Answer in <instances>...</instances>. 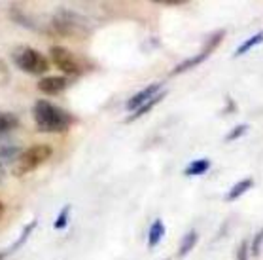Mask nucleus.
I'll return each mask as SVG.
<instances>
[{"mask_svg":"<svg viewBox=\"0 0 263 260\" xmlns=\"http://www.w3.org/2000/svg\"><path fill=\"white\" fill-rule=\"evenodd\" d=\"M32 118H34L36 129L42 133H63L68 131L74 124V116L59 105L40 99L32 107Z\"/></svg>","mask_w":263,"mask_h":260,"instance_id":"1","label":"nucleus"},{"mask_svg":"<svg viewBox=\"0 0 263 260\" xmlns=\"http://www.w3.org/2000/svg\"><path fill=\"white\" fill-rule=\"evenodd\" d=\"M51 29L57 37L66 38H85L91 32L87 21L70 10H59L55 13V18L51 19Z\"/></svg>","mask_w":263,"mask_h":260,"instance_id":"2","label":"nucleus"},{"mask_svg":"<svg viewBox=\"0 0 263 260\" xmlns=\"http://www.w3.org/2000/svg\"><path fill=\"white\" fill-rule=\"evenodd\" d=\"M12 59L19 71H23L27 74H34V76L48 73L49 68L48 57L40 54L38 49L30 48V46H19V48H15L12 54Z\"/></svg>","mask_w":263,"mask_h":260,"instance_id":"3","label":"nucleus"},{"mask_svg":"<svg viewBox=\"0 0 263 260\" xmlns=\"http://www.w3.org/2000/svg\"><path fill=\"white\" fill-rule=\"evenodd\" d=\"M53 154V148L49 145H32L23 150L15 164V175H29L40 165H44Z\"/></svg>","mask_w":263,"mask_h":260,"instance_id":"4","label":"nucleus"},{"mask_svg":"<svg viewBox=\"0 0 263 260\" xmlns=\"http://www.w3.org/2000/svg\"><path fill=\"white\" fill-rule=\"evenodd\" d=\"M49 57L55 67L63 71L66 76H80L84 73V63L80 61L78 55H74L70 49L63 46H51L49 48Z\"/></svg>","mask_w":263,"mask_h":260,"instance_id":"5","label":"nucleus"},{"mask_svg":"<svg viewBox=\"0 0 263 260\" xmlns=\"http://www.w3.org/2000/svg\"><path fill=\"white\" fill-rule=\"evenodd\" d=\"M223 37H226V30H218V32H214V34H212V38L209 40V44L203 48V51H199L197 55H193V57H190V59L182 61L180 65H176V67H174V71H173V74H182V73H185V71H190V68L197 67V65H203V61L209 59V55L212 54L216 46L223 40Z\"/></svg>","mask_w":263,"mask_h":260,"instance_id":"6","label":"nucleus"},{"mask_svg":"<svg viewBox=\"0 0 263 260\" xmlns=\"http://www.w3.org/2000/svg\"><path fill=\"white\" fill-rule=\"evenodd\" d=\"M161 91V84H149V85H146L144 90H140V91H137L135 95L127 101V105H125V109L129 110V112H137L142 105H146L148 101H152L154 97L157 95Z\"/></svg>","mask_w":263,"mask_h":260,"instance_id":"7","label":"nucleus"},{"mask_svg":"<svg viewBox=\"0 0 263 260\" xmlns=\"http://www.w3.org/2000/svg\"><path fill=\"white\" fill-rule=\"evenodd\" d=\"M70 85V80L66 76H46L38 82V90L46 95H57L61 91H65Z\"/></svg>","mask_w":263,"mask_h":260,"instance_id":"8","label":"nucleus"},{"mask_svg":"<svg viewBox=\"0 0 263 260\" xmlns=\"http://www.w3.org/2000/svg\"><path fill=\"white\" fill-rule=\"evenodd\" d=\"M165 232H167V228H165V222L161 218L154 220L148 232V247H157L163 237H165Z\"/></svg>","mask_w":263,"mask_h":260,"instance_id":"9","label":"nucleus"},{"mask_svg":"<svg viewBox=\"0 0 263 260\" xmlns=\"http://www.w3.org/2000/svg\"><path fill=\"white\" fill-rule=\"evenodd\" d=\"M34 228H36V220H32V222L27 224V226H25V230H23V234H21V236H19L17 239H15V241H13L12 245H10V249H4V251L0 253V260L4 258V256H10L12 253H15V251H17V249L21 247V245H23V243L27 241V239H29L30 234H32V230H34Z\"/></svg>","mask_w":263,"mask_h":260,"instance_id":"10","label":"nucleus"},{"mask_svg":"<svg viewBox=\"0 0 263 260\" xmlns=\"http://www.w3.org/2000/svg\"><path fill=\"white\" fill-rule=\"evenodd\" d=\"M254 186V179H242V181H239L237 184H233L231 186V190L228 192V196H226V201H235V200H239L242 194H246L250 188Z\"/></svg>","mask_w":263,"mask_h":260,"instance_id":"11","label":"nucleus"},{"mask_svg":"<svg viewBox=\"0 0 263 260\" xmlns=\"http://www.w3.org/2000/svg\"><path fill=\"white\" fill-rule=\"evenodd\" d=\"M210 160L206 158H199V160H193L192 164L187 165L184 169V175L185 177H199V175H204L206 171L210 169Z\"/></svg>","mask_w":263,"mask_h":260,"instance_id":"12","label":"nucleus"},{"mask_svg":"<svg viewBox=\"0 0 263 260\" xmlns=\"http://www.w3.org/2000/svg\"><path fill=\"white\" fill-rule=\"evenodd\" d=\"M165 95H167V91H159V93H157V95L154 97V99H152V101H148V103H146V105H142V107H140V109H138L137 112H133V114H131V118H129V122H135V120H138V118H140V116L148 114L149 110L154 109V107H156V105H159V103H161L163 99H165Z\"/></svg>","mask_w":263,"mask_h":260,"instance_id":"13","label":"nucleus"},{"mask_svg":"<svg viewBox=\"0 0 263 260\" xmlns=\"http://www.w3.org/2000/svg\"><path fill=\"white\" fill-rule=\"evenodd\" d=\"M197 239H199V234L197 230H190L182 237V241H180V249H178V256H185V254L190 253L195 245H197Z\"/></svg>","mask_w":263,"mask_h":260,"instance_id":"14","label":"nucleus"},{"mask_svg":"<svg viewBox=\"0 0 263 260\" xmlns=\"http://www.w3.org/2000/svg\"><path fill=\"white\" fill-rule=\"evenodd\" d=\"M263 42V32H256V34H252L250 38H246L245 42L240 44L239 48L235 49V57H240V55H245L246 51H250L252 48H256V46H259V44Z\"/></svg>","mask_w":263,"mask_h":260,"instance_id":"15","label":"nucleus"},{"mask_svg":"<svg viewBox=\"0 0 263 260\" xmlns=\"http://www.w3.org/2000/svg\"><path fill=\"white\" fill-rule=\"evenodd\" d=\"M19 126V118L12 112H0V133H8Z\"/></svg>","mask_w":263,"mask_h":260,"instance_id":"16","label":"nucleus"},{"mask_svg":"<svg viewBox=\"0 0 263 260\" xmlns=\"http://www.w3.org/2000/svg\"><path fill=\"white\" fill-rule=\"evenodd\" d=\"M68 215H70V205H66L61 209L59 217H57V220L53 222V228L55 230H63V228H66V224H68Z\"/></svg>","mask_w":263,"mask_h":260,"instance_id":"17","label":"nucleus"},{"mask_svg":"<svg viewBox=\"0 0 263 260\" xmlns=\"http://www.w3.org/2000/svg\"><path fill=\"white\" fill-rule=\"evenodd\" d=\"M10 80H12V73H10V68H8L6 61L0 59V90L6 88V85L10 84Z\"/></svg>","mask_w":263,"mask_h":260,"instance_id":"18","label":"nucleus"},{"mask_svg":"<svg viewBox=\"0 0 263 260\" xmlns=\"http://www.w3.org/2000/svg\"><path fill=\"white\" fill-rule=\"evenodd\" d=\"M246 131H248V126H246V124H239V126H235L233 129H231V131L226 135V141H228V143H231V141L240 139V137H242Z\"/></svg>","mask_w":263,"mask_h":260,"instance_id":"19","label":"nucleus"},{"mask_svg":"<svg viewBox=\"0 0 263 260\" xmlns=\"http://www.w3.org/2000/svg\"><path fill=\"white\" fill-rule=\"evenodd\" d=\"M250 247H252V254H254V256H259V253H261V247H263V230L257 232Z\"/></svg>","mask_w":263,"mask_h":260,"instance_id":"20","label":"nucleus"},{"mask_svg":"<svg viewBox=\"0 0 263 260\" xmlns=\"http://www.w3.org/2000/svg\"><path fill=\"white\" fill-rule=\"evenodd\" d=\"M248 241L246 239H242L239 245V249H237V260H248Z\"/></svg>","mask_w":263,"mask_h":260,"instance_id":"21","label":"nucleus"},{"mask_svg":"<svg viewBox=\"0 0 263 260\" xmlns=\"http://www.w3.org/2000/svg\"><path fill=\"white\" fill-rule=\"evenodd\" d=\"M156 4H167V6H176V4H185L184 0H156Z\"/></svg>","mask_w":263,"mask_h":260,"instance_id":"22","label":"nucleus"},{"mask_svg":"<svg viewBox=\"0 0 263 260\" xmlns=\"http://www.w3.org/2000/svg\"><path fill=\"white\" fill-rule=\"evenodd\" d=\"M2 175H4V169H2V164H0V181H2Z\"/></svg>","mask_w":263,"mask_h":260,"instance_id":"23","label":"nucleus"},{"mask_svg":"<svg viewBox=\"0 0 263 260\" xmlns=\"http://www.w3.org/2000/svg\"><path fill=\"white\" fill-rule=\"evenodd\" d=\"M2 209H4V205H2V201H0V215H2Z\"/></svg>","mask_w":263,"mask_h":260,"instance_id":"24","label":"nucleus"},{"mask_svg":"<svg viewBox=\"0 0 263 260\" xmlns=\"http://www.w3.org/2000/svg\"><path fill=\"white\" fill-rule=\"evenodd\" d=\"M165 260H167V258H165Z\"/></svg>","mask_w":263,"mask_h":260,"instance_id":"25","label":"nucleus"}]
</instances>
